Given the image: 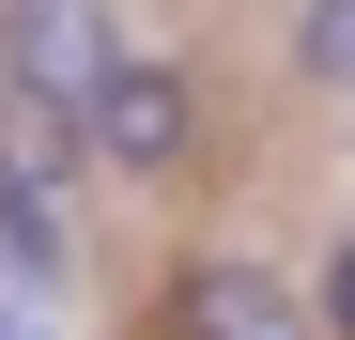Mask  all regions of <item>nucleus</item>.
<instances>
[{
  "label": "nucleus",
  "instance_id": "obj_1",
  "mask_svg": "<svg viewBox=\"0 0 355 340\" xmlns=\"http://www.w3.org/2000/svg\"><path fill=\"white\" fill-rule=\"evenodd\" d=\"M78 124H93V170L170 186V170L201 155V93H186V62H139V46H124V62L93 78V108H78Z\"/></svg>",
  "mask_w": 355,
  "mask_h": 340
},
{
  "label": "nucleus",
  "instance_id": "obj_2",
  "mask_svg": "<svg viewBox=\"0 0 355 340\" xmlns=\"http://www.w3.org/2000/svg\"><path fill=\"white\" fill-rule=\"evenodd\" d=\"M0 62H16V93L93 108V78L124 62V31H108V0H0Z\"/></svg>",
  "mask_w": 355,
  "mask_h": 340
},
{
  "label": "nucleus",
  "instance_id": "obj_3",
  "mask_svg": "<svg viewBox=\"0 0 355 340\" xmlns=\"http://www.w3.org/2000/svg\"><path fill=\"white\" fill-rule=\"evenodd\" d=\"M170 340H324V309L278 263H186L170 278Z\"/></svg>",
  "mask_w": 355,
  "mask_h": 340
},
{
  "label": "nucleus",
  "instance_id": "obj_4",
  "mask_svg": "<svg viewBox=\"0 0 355 340\" xmlns=\"http://www.w3.org/2000/svg\"><path fill=\"white\" fill-rule=\"evenodd\" d=\"M78 170H93V124L62 93H16V78H0V186H16V201H62Z\"/></svg>",
  "mask_w": 355,
  "mask_h": 340
},
{
  "label": "nucleus",
  "instance_id": "obj_5",
  "mask_svg": "<svg viewBox=\"0 0 355 340\" xmlns=\"http://www.w3.org/2000/svg\"><path fill=\"white\" fill-rule=\"evenodd\" d=\"M293 78H309V93H355V0H309V16H293Z\"/></svg>",
  "mask_w": 355,
  "mask_h": 340
},
{
  "label": "nucleus",
  "instance_id": "obj_6",
  "mask_svg": "<svg viewBox=\"0 0 355 340\" xmlns=\"http://www.w3.org/2000/svg\"><path fill=\"white\" fill-rule=\"evenodd\" d=\"M309 309H324V340H355V232H340V248L309 263Z\"/></svg>",
  "mask_w": 355,
  "mask_h": 340
},
{
  "label": "nucleus",
  "instance_id": "obj_7",
  "mask_svg": "<svg viewBox=\"0 0 355 340\" xmlns=\"http://www.w3.org/2000/svg\"><path fill=\"white\" fill-rule=\"evenodd\" d=\"M0 340H46V325H31V309H16V294H0Z\"/></svg>",
  "mask_w": 355,
  "mask_h": 340
}]
</instances>
